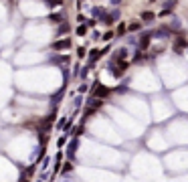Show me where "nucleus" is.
I'll return each mask as SVG.
<instances>
[{
	"mask_svg": "<svg viewBox=\"0 0 188 182\" xmlns=\"http://www.w3.org/2000/svg\"><path fill=\"white\" fill-rule=\"evenodd\" d=\"M69 31V24L65 22V24H61V28H59V33H67Z\"/></svg>",
	"mask_w": 188,
	"mask_h": 182,
	"instance_id": "nucleus-14",
	"label": "nucleus"
},
{
	"mask_svg": "<svg viewBox=\"0 0 188 182\" xmlns=\"http://www.w3.org/2000/svg\"><path fill=\"white\" fill-rule=\"evenodd\" d=\"M85 55H87V49H85V47H79V49H77V57H79V59H83Z\"/></svg>",
	"mask_w": 188,
	"mask_h": 182,
	"instance_id": "nucleus-9",
	"label": "nucleus"
},
{
	"mask_svg": "<svg viewBox=\"0 0 188 182\" xmlns=\"http://www.w3.org/2000/svg\"><path fill=\"white\" fill-rule=\"evenodd\" d=\"M186 39H176V41H174V51H176V53H182V51H184V49H186Z\"/></svg>",
	"mask_w": 188,
	"mask_h": 182,
	"instance_id": "nucleus-4",
	"label": "nucleus"
},
{
	"mask_svg": "<svg viewBox=\"0 0 188 182\" xmlns=\"http://www.w3.org/2000/svg\"><path fill=\"white\" fill-rule=\"evenodd\" d=\"M97 87H95V91H93V95L97 97V99H103L105 95H109V89L105 87V85H101V83H95Z\"/></svg>",
	"mask_w": 188,
	"mask_h": 182,
	"instance_id": "nucleus-1",
	"label": "nucleus"
},
{
	"mask_svg": "<svg viewBox=\"0 0 188 182\" xmlns=\"http://www.w3.org/2000/svg\"><path fill=\"white\" fill-rule=\"evenodd\" d=\"M75 33H77V35H79V37H83V35H85V33H87V26H85V24H79V26H77V28H75Z\"/></svg>",
	"mask_w": 188,
	"mask_h": 182,
	"instance_id": "nucleus-7",
	"label": "nucleus"
},
{
	"mask_svg": "<svg viewBox=\"0 0 188 182\" xmlns=\"http://www.w3.org/2000/svg\"><path fill=\"white\" fill-rule=\"evenodd\" d=\"M65 142H67V138H65V136L59 138V148H63V146H65Z\"/></svg>",
	"mask_w": 188,
	"mask_h": 182,
	"instance_id": "nucleus-17",
	"label": "nucleus"
},
{
	"mask_svg": "<svg viewBox=\"0 0 188 182\" xmlns=\"http://www.w3.org/2000/svg\"><path fill=\"white\" fill-rule=\"evenodd\" d=\"M154 18H156V14H154V12H150V10L142 12V22H146V24H152V22H154Z\"/></svg>",
	"mask_w": 188,
	"mask_h": 182,
	"instance_id": "nucleus-3",
	"label": "nucleus"
},
{
	"mask_svg": "<svg viewBox=\"0 0 188 182\" xmlns=\"http://www.w3.org/2000/svg\"><path fill=\"white\" fill-rule=\"evenodd\" d=\"M71 47V39H61V41H57V43H53L51 49H55V51H61V49H69Z\"/></svg>",
	"mask_w": 188,
	"mask_h": 182,
	"instance_id": "nucleus-2",
	"label": "nucleus"
},
{
	"mask_svg": "<svg viewBox=\"0 0 188 182\" xmlns=\"http://www.w3.org/2000/svg\"><path fill=\"white\" fill-rule=\"evenodd\" d=\"M77 91H79V93H85V91H87V85H85V83H81V85L77 87Z\"/></svg>",
	"mask_w": 188,
	"mask_h": 182,
	"instance_id": "nucleus-13",
	"label": "nucleus"
},
{
	"mask_svg": "<svg viewBox=\"0 0 188 182\" xmlns=\"http://www.w3.org/2000/svg\"><path fill=\"white\" fill-rule=\"evenodd\" d=\"M49 18H51L53 22H61V14H51Z\"/></svg>",
	"mask_w": 188,
	"mask_h": 182,
	"instance_id": "nucleus-11",
	"label": "nucleus"
},
{
	"mask_svg": "<svg viewBox=\"0 0 188 182\" xmlns=\"http://www.w3.org/2000/svg\"><path fill=\"white\" fill-rule=\"evenodd\" d=\"M73 134H75V136H81V134H83V126H77V128L73 130Z\"/></svg>",
	"mask_w": 188,
	"mask_h": 182,
	"instance_id": "nucleus-12",
	"label": "nucleus"
},
{
	"mask_svg": "<svg viewBox=\"0 0 188 182\" xmlns=\"http://www.w3.org/2000/svg\"><path fill=\"white\" fill-rule=\"evenodd\" d=\"M123 31H126V24H123V22H121V24H119V26H117V35H123Z\"/></svg>",
	"mask_w": 188,
	"mask_h": 182,
	"instance_id": "nucleus-15",
	"label": "nucleus"
},
{
	"mask_svg": "<svg viewBox=\"0 0 188 182\" xmlns=\"http://www.w3.org/2000/svg\"><path fill=\"white\" fill-rule=\"evenodd\" d=\"M89 53H91V55H89V63H91V65H93L95 61H97V59H99V57H101V51H99V49H91V51H89Z\"/></svg>",
	"mask_w": 188,
	"mask_h": 182,
	"instance_id": "nucleus-5",
	"label": "nucleus"
},
{
	"mask_svg": "<svg viewBox=\"0 0 188 182\" xmlns=\"http://www.w3.org/2000/svg\"><path fill=\"white\" fill-rule=\"evenodd\" d=\"M101 39H103V41H111V39H115V33H113V31H107Z\"/></svg>",
	"mask_w": 188,
	"mask_h": 182,
	"instance_id": "nucleus-8",
	"label": "nucleus"
},
{
	"mask_svg": "<svg viewBox=\"0 0 188 182\" xmlns=\"http://www.w3.org/2000/svg\"><path fill=\"white\" fill-rule=\"evenodd\" d=\"M49 2V6H59L61 4V0H47Z\"/></svg>",
	"mask_w": 188,
	"mask_h": 182,
	"instance_id": "nucleus-16",
	"label": "nucleus"
},
{
	"mask_svg": "<svg viewBox=\"0 0 188 182\" xmlns=\"http://www.w3.org/2000/svg\"><path fill=\"white\" fill-rule=\"evenodd\" d=\"M140 22H132V24H130V28H128V31H130V33H136V31H140Z\"/></svg>",
	"mask_w": 188,
	"mask_h": 182,
	"instance_id": "nucleus-10",
	"label": "nucleus"
},
{
	"mask_svg": "<svg viewBox=\"0 0 188 182\" xmlns=\"http://www.w3.org/2000/svg\"><path fill=\"white\" fill-rule=\"evenodd\" d=\"M142 39H140V49H148V45H150V37H152V35H146V33H144V35H140Z\"/></svg>",
	"mask_w": 188,
	"mask_h": 182,
	"instance_id": "nucleus-6",
	"label": "nucleus"
},
{
	"mask_svg": "<svg viewBox=\"0 0 188 182\" xmlns=\"http://www.w3.org/2000/svg\"><path fill=\"white\" fill-rule=\"evenodd\" d=\"M117 2H119V0H111V4H117Z\"/></svg>",
	"mask_w": 188,
	"mask_h": 182,
	"instance_id": "nucleus-18",
	"label": "nucleus"
}]
</instances>
